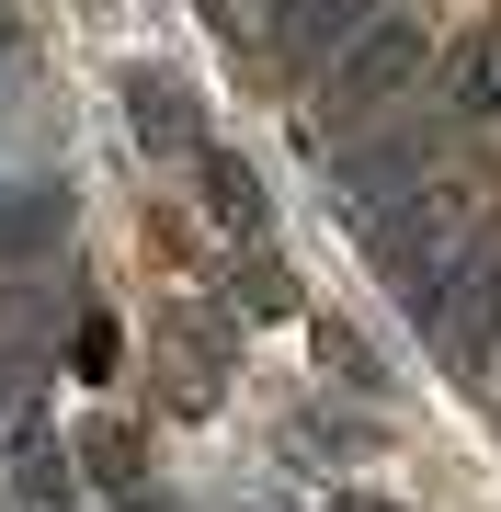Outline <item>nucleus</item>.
<instances>
[{
  "instance_id": "obj_1",
  "label": "nucleus",
  "mask_w": 501,
  "mask_h": 512,
  "mask_svg": "<svg viewBox=\"0 0 501 512\" xmlns=\"http://www.w3.org/2000/svg\"><path fill=\"white\" fill-rule=\"evenodd\" d=\"M399 80H422V12L365 23V35L331 57V114H376V103L399 92Z\"/></svg>"
},
{
  "instance_id": "obj_2",
  "label": "nucleus",
  "mask_w": 501,
  "mask_h": 512,
  "mask_svg": "<svg viewBox=\"0 0 501 512\" xmlns=\"http://www.w3.org/2000/svg\"><path fill=\"white\" fill-rule=\"evenodd\" d=\"M365 0H274V35H285V57H342L353 35H365Z\"/></svg>"
},
{
  "instance_id": "obj_3",
  "label": "nucleus",
  "mask_w": 501,
  "mask_h": 512,
  "mask_svg": "<svg viewBox=\"0 0 501 512\" xmlns=\"http://www.w3.org/2000/svg\"><path fill=\"white\" fill-rule=\"evenodd\" d=\"M126 126H137V148H194V92L171 69H137L126 80Z\"/></svg>"
},
{
  "instance_id": "obj_4",
  "label": "nucleus",
  "mask_w": 501,
  "mask_h": 512,
  "mask_svg": "<svg viewBox=\"0 0 501 512\" xmlns=\"http://www.w3.org/2000/svg\"><path fill=\"white\" fill-rule=\"evenodd\" d=\"M194 171H205V217L217 228H262V183H251V160H228V148H194Z\"/></svg>"
},
{
  "instance_id": "obj_5",
  "label": "nucleus",
  "mask_w": 501,
  "mask_h": 512,
  "mask_svg": "<svg viewBox=\"0 0 501 512\" xmlns=\"http://www.w3.org/2000/svg\"><path fill=\"white\" fill-rule=\"evenodd\" d=\"M46 228H69V194H46V183H35V194H12V205H0V262L35 251Z\"/></svg>"
},
{
  "instance_id": "obj_6",
  "label": "nucleus",
  "mask_w": 501,
  "mask_h": 512,
  "mask_svg": "<svg viewBox=\"0 0 501 512\" xmlns=\"http://www.w3.org/2000/svg\"><path fill=\"white\" fill-rule=\"evenodd\" d=\"M331 512H388V501H331Z\"/></svg>"
},
{
  "instance_id": "obj_7",
  "label": "nucleus",
  "mask_w": 501,
  "mask_h": 512,
  "mask_svg": "<svg viewBox=\"0 0 501 512\" xmlns=\"http://www.w3.org/2000/svg\"><path fill=\"white\" fill-rule=\"evenodd\" d=\"M0 35H12V0H0Z\"/></svg>"
}]
</instances>
